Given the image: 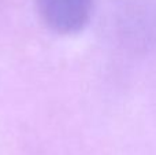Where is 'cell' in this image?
<instances>
[{
    "instance_id": "1",
    "label": "cell",
    "mask_w": 156,
    "mask_h": 155,
    "mask_svg": "<svg viewBox=\"0 0 156 155\" xmlns=\"http://www.w3.org/2000/svg\"><path fill=\"white\" fill-rule=\"evenodd\" d=\"M43 22L60 34L82 30L92 15L93 0H36Z\"/></svg>"
}]
</instances>
